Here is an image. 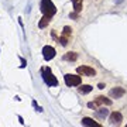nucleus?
<instances>
[{
    "label": "nucleus",
    "mask_w": 127,
    "mask_h": 127,
    "mask_svg": "<svg viewBox=\"0 0 127 127\" xmlns=\"http://www.w3.org/2000/svg\"><path fill=\"white\" fill-rule=\"evenodd\" d=\"M40 9H41V13L44 16H50V17H52L57 13V7L52 3V0H41Z\"/></svg>",
    "instance_id": "f257e3e1"
},
{
    "label": "nucleus",
    "mask_w": 127,
    "mask_h": 127,
    "mask_svg": "<svg viewBox=\"0 0 127 127\" xmlns=\"http://www.w3.org/2000/svg\"><path fill=\"white\" fill-rule=\"evenodd\" d=\"M42 79H44V82H45L48 86H57V85H58V81H57V78L52 75L51 68L42 69Z\"/></svg>",
    "instance_id": "f03ea898"
},
{
    "label": "nucleus",
    "mask_w": 127,
    "mask_h": 127,
    "mask_svg": "<svg viewBox=\"0 0 127 127\" xmlns=\"http://www.w3.org/2000/svg\"><path fill=\"white\" fill-rule=\"evenodd\" d=\"M64 81L66 83V86H79L82 83V78L79 75H73V73H66L64 76Z\"/></svg>",
    "instance_id": "7ed1b4c3"
},
{
    "label": "nucleus",
    "mask_w": 127,
    "mask_h": 127,
    "mask_svg": "<svg viewBox=\"0 0 127 127\" xmlns=\"http://www.w3.org/2000/svg\"><path fill=\"white\" fill-rule=\"evenodd\" d=\"M55 54H57V51H55L54 47L45 45L44 48H42V57H44V59H45V61H51V59L55 57Z\"/></svg>",
    "instance_id": "20e7f679"
},
{
    "label": "nucleus",
    "mask_w": 127,
    "mask_h": 127,
    "mask_svg": "<svg viewBox=\"0 0 127 127\" xmlns=\"http://www.w3.org/2000/svg\"><path fill=\"white\" fill-rule=\"evenodd\" d=\"M76 72L79 75H85V76H95L96 75V71L91 66H86V65H82V66H78L76 68Z\"/></svg>",
    "instance_id": "39448f33"
},
{
    "label": "nucleus",
    "mask_w": 127,
    "mask_h": 127,
    "mask_svg": "<svg viewBox=\"0 0 127 127\" xmlns=\"http://www.w3.org/2000/svg\"><path fill=\"white\" fill-rule=\"evenodd\" d=\"M109 120H110V124H116V126H119L120 123L123 122V116L120 112H113V113H110L109 116Z\"/></svg>",
    "instance_id": "423d86ee"
},
{
    "label": "nucleus",
    "mask_w": 127,
    "mask_h": 127,
    "mask_svg": "<svg viewBox=\"0 0 127 127\" xmlns=\"http://www.w3.org/2000/svg\"><path fill=\"white\" fill-rule=\"evenodd\" d=\"M124 93H126V91H124V88H113L112 91H110V96L113 97V99H119V97H122V96H124Z\"/></svg>",
    "instance_id": "0eeeda50"
},
{
    "label": "nucleus",
    "mask_w": 127,
    "mask_h": 127,
    "mask_svg": "<svg viewBox=\"0 0 127 127\" xmlns=\"http://www.w3.org/2000/svg\"><path fill=\"white\" fill-rule=\"evenodd\" d=\"M82 126H89V127H100V124L97 122H95L93 119L91 117H83L82 119Z\"/></svg>",
    "instance_id": "6e6552de"
},
{
    "label": "nucleus",
    "mask_w": 127,
    "mask_h": 127,
    "mask_svg": "<svg viewBox=\"0 0 127 127\" xmlns=\"http://www.w3.org/2000/svg\"><path fill=\"white\" fill-rule=\"evenodd\" d=\"M95 102L97 104H102V106H110V104H112V100L107 99L106 96H99V97H96Z\"/></svg>",
    "instance_id": "1a4fd4ad"
},
{
    "label": "nucleus",
    "mask_w": 127,
    "mask_h": 127,
    "mask_svg": "<svg viewBox=\"0 0 127 127\" xmlns=\"http://www.w3.org/2000/svg\"><path fill=\"white\" fill-rule=\"evenodd\" d=\"M96 116L100 119H106L109 116V110L106 109V107H97L96 109Z\"/></svg>",
    "instance_id": "9d476101"
},
{
    "label": "nucleus",
    "mask_w": 127,
    "mask_h": 127,
    "mask_svg": "<svg viewBox=\"0 0 127 127\" xmlns=\"http://www.w3.org/2000/svg\"><path fill=\"white\" fill-rule=\"evenodd\" d=\"M50 21H51L50 16H42V18L38 21V27H40V28H45L47 26L50 24Z\"/></svg>",
    "instance_id": "9b49d317"
},
{
    "label": "nucleus",
    "mask_w": 127,
    "mask_h": 127,
    "mask_svg": "<svg viewBox=\"0 0 127 127\" xmlns=\"http://www.w3.org/2000/svg\"><path fill=\"white\" fill-rule=\"evenodd\" d=\"M72 4H73V11L81 13L82 6H83V0H72Z\"/></svg>",
    "instance_id": "f8f14e48"
},
{
    "label": "nucleus",
    "mask_w": 127,
    "mask_h": 127,
    "mask_svg": "<svg viewBox=\"0 0 127 127\" xmlns=\"http://www.w3.org/2000/svg\"><path fill=\"white\" fill-rule=\"evenodd\" d=\"M64 59H65V61H76L78 54L76 52H66V54L64 55Z\"/></svg>",
    "instance_id": "ddd939ff"
},
{
    "label": "nucleus",
    "mask_w": 127,
    "mask_h": 127,
    "mask_svg": "<svg viewBox=\"0 0 127 127\" xmlns=\"http://www.w3.org/2000/svg\"><path fill=\"white\" fill-rule=\"evenodd\" d=\"M79 92L82 95H86V93L92 92V86L91 85H79Z\"/></svg>",
    "instance_id": "4468645a"
},
{
    "label": "nucleus",
    "mask_w": 127,
    "mask_h": 127,
    "mask_svg": "<svg viewBox=\"0 0 127 127\" xmlns=\"http://www.w3.org/2000/svg\"><path fill=\"white\" fill-rule=\"evenodd\" d=\"M71 32H72V28L71 27H68V26H65V27H64V30H62V35L64 37H71Z\"/></svg>",
    "instance_id": "2eb2a0df"
},
{
    "label": "nucleus",
    "mask_w": 127,
    "mask_h": 127,
    "mask_svg": "<svg viewBox=\"0 0 127 127\" xmlns=\"http://www.w3.org/2000/svg\"><path fill=\"white\" fill-rule=\"evenodd\" d=\"M68 40H69L68 37L61 35V37H59V42H61V45H64V47H65V45H68Z\"/></svg>",
    "instance_id": "dca6fc26"
},
{
    "label": "nucleus",
    "mask_w": 127,
    "mask_h": 127,
    "mask_svg": "<svg viewBox=\"0 0 127 127\" xmlns=\"http://www.w3.org/2000/svg\"><path fill=\"white\" fill-rule=\"evenodd\" d=\"M88 107H89V109H93V110H96L97 107H99V104L96 103V102H89V103H88Z\"/></svg>",
    "instance_id": "f3484780"
},
{
    "label": "nucleus",
    "mask_w": 127,
    "mask_h": 127,
    "mask_svg": "<svg viewBox=\"0 0 127 127\" xmlns=\"http://www.w3.org/2000/svg\"><path fill=\"white\" fill-rule=\"evenodd\" d=\"M78 16H79V13H76V11H73V13L69 14V17L71 18H78Z\"/></svg>",
    "instance_id": "a211bd4d"
},
{
    "label": "nucleus",
    "mask_w": 127,
    "mask_h": 127,
    "mask_svg": "<svg viewBox=\"0 0 127 127\" xmlns=\"http://www.w3.org/2000/svg\"><path fill=\"white\" fill-rule=\"evenodd\" d=\"M97 88H99V89H104V85H103V83H99V85H97Z\"/></svg>",
    "instance_id": "6ab92c4d"
}]
</instances>
